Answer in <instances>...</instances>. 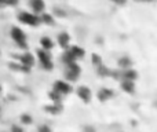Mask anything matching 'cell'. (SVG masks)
I'll return each mask as SVG.
<instances>
[{
  "mask_svg": "<svg viewBox=\"0 0 157 132\" xmlns=\"http://www.w3.org/2000/svg\"><path fill=\"white\" fill-rule=\"evenodd\" d=\"M37 59H39V62H40V65L44 70H52L54 62H52V58H51L50 51L43 50V48L37 50Z\"/></svg>",
  "mask_w": 157,
  "mask_h": 132,
  "instance_id": "obj_2",
  "label": "cell"
},
{
  "mask_svg": "<svg viewBox=\"0 0 157 132\" xmlns=\"http://www.w3.org/2000/svg\"><path fill=\"white\" fill-rule=\"evenodd\" d=\"M76 92H77V96L80 98V99L83 100L84 103H90V102H91V99H92V92H91V89H90L87 85H80V87H77Z\"/></svg>",
  "mask_w": 157,
  "mask_h": 132,
  "instance_id": "obj_6",
  "label": "cell"
},
{
  "mask_svg": "<svg viewBox=\"0 0 157 132\" xmlns=\"http://www.w3.org/2000/svg\"><path fill=\"white\" fill-rule=\"evenodd\" d=\"M120 78L121 80H132L135 81L138 78V72L134 70L132 67H128V69H124L121 73H120Z\"/></svg>",
  "mask_w": 157,
  "mask_h": 132,
  "instance_id": "obj_9",
  "label": "cell"
},
{
  "mask_svg": "<svg viewBox=\"0 0 157 132\" xmlns=\"http://www.w3.org/2000/svg\"><path fill=\"white\" fill-rule=\"evenodd\" d=\"M119 66L121 67V69H128V67L132 66V61L128 57H121L119 59Z\"/></svg>",
  "mask_w": 157,
  "mask_h": 132,
  "instance_id": "obj_18",
  "label": "cell"
},
{
  "mask_svg": "<svg viewBox=\"0 0 157 132\" xmlns=\"http://www.w3.org/2000/svg\"><path fill=\"white\" fill-rule=\"evenodd\" d=\"M10 35H11V39L18 44V47L26 48V35H25V32L21 29V28H18V26L11 28Z\"/></svg>",
  "mask_w": 157,
  "mask_h": 132,
  "instance_id": "obj_4",
  "label": "cell"
},
{
  "mask_svg": "<svg viewBox=\"0 0 157 132\" xmlns=\"http://www.w3.org/2000/svg\"><path fill=\"white\" fill-rule=\"evenodd\" d=\"M121 89L127 94H134L135 92V81L132 80H121Z\"/></svg>",
  "mask_w": 157,
  "mask_h": 132,
  "instance_id": "obj_13",
  "label": "cell"
},
{
  "mask_svg": "<svg viewBox=\"0 0 157 132\" xmlns=\"http://www.w3.org/2000/svg\"><path fill=\"white\" fill-rule=\"evenodd\" d=\"M40 46H41V48L43 50L51 51L52 47H54V41H52L50 37H47V36H43V37L40 39Z\"/></svg>",
  "mask_w": 157,
  "mask_h": 132,
  "instance_id": "obj_15",
  "label": "cell"
},
{
  "mask_svg": "<svg viewBox=\"0 0 157 132\" xmlns=\"http://www.w3.org/2000/svg\"><path fill=\"white\" fill-rule=\"evenodd\" d=\"M95 67H97V73H98L99 77H109V72H110V69H109L106 65H103V63L101 62L99 65H97Z\"/></svg>",
  "mask_w": 157,
  "mask_h": 132,
  "instance_id": "obj_17",
  "label": "cell"
},
{
  "mask_svg": "<svg viewBox=\"0 0 157 132\" xmlns=\"http://www.w3.org/2000/svg\"><path fill=\"white\" fill-rule=\"evenodd\" d=\"M11 130H13V131H22V128H19V127H11Z\"/></svg>",
  "mask_w": 157,
  "mask_h": 132,
  "instance_id": "obj_27",
  "label": "cell"
},
{
  "mask_svg": "<svg viewBox=\"0 0 157 132\" xmlns=\"http://www.w3.org/2000/svg\"><path fill=\"white\" fill-rule=\"evenodd\" d=\"M113 96H114V92L112 91L110 88H108V87H102V88L98 91V99H99L101 102H106V100L112 99Z\"/></svg>",
  "mask_w": 157,
  "mask_h": 132,
  "instance_id": "obj_7",
  "label": "cell"
},
{
  "mask_svg": "<svg viewBox=\"0 0 157 132\" xmlns=\"http://www.w3.org/2000/svg\"><path fill=\"white\" fill-rule=\"evenodd\" d=\"M32 121H33V119L29 116V114H22L21 116V123L22 124L29 125V124H32Z\"/></svg>",
  "mask_w": 157,
  "mask_h": 132,
  "instance_id": "obj_21",
  "label": "cell"
},
{
  "mask_svg": "<svg viewBox=\"0 0 157 132\" xmlns=\"http://www.w3.org/2000/svg\"><path fill=\"white\" fill-rule=\"evenodd\" d=\"M35 57H33L30 52H24L22 55H19V62H21V65L26 66V67H32L33 65H35Z\"/></svg>",
  "mask_w": 157,
  "mask_h": 132,
  "instance_id": "obj_8",
  "label": "cell"
},
{
  "mask_svg": "<svg viewBox=\"0 0 157 132\" xmlns=\"http://www.w3.org/2000/svg\"><path fill=\"white\" fill-rule=\"evenodd\" d=\"M52 89H55L57 92H59L61 95H68L72 92V85L69 81L66 80H57L54 83V85H52Z\"/></svg>",
  "mask_w": 157,
  "mask_h": 132,
  "instance_id": "obj_5",
  "label": "cell"
},
{
  "mask_svg": "<svg viewBox=\"0 0 157 132\" xmlns=\"http://www.w3.org/2000/svg\"><path fill=\"white\" fill-rule=\"evenodd\" d=\"M2 91H3V88H2V85H0V94H2Z\"/></svg>",
  "mask_w": 157,
  "mask_h": 132,
  "instance_id": "obj_30",
  "label": "cell"
},
{
  "mask_svg": "<svg viewBox=\"0 0 157 132\" xmlns=\"http://www.w3.org/2000/svg\"><path fill=\"white\" fill-rule=\"evenodd\" d=\"M68 50L73 54V57L76 58V59H81V58H84V55H86V50L80 46H69Z\"/></svg>",
  "mask_w": 157,
  "mask_h": 132,
  "instance_id": "obj_14",
  "label": "cell"
},
{
  "mask_svg": "<svg viewBox=\"0 0 157 132\" xmlns=\"http://www.w3.org/2000/svg\"><path fill=\"white\" fill-rule=\"evenodd\" d=\"M54 14H55V15H58V17H61V18L66 15V13H63V10H62V8H59V7H55L54 8Z\"/></svg>",
  "mask_w": 157,
  "mask_h": 132,
  "instance_id": "obj_23",
  "label": "cell"
},
{
  "mask_svg": "<svg viewBox=\"0 0 157 132\" xmlns=\"http://www.w3.org/2000/svg\"><path fill=\"white\" fill-rule=\"evenodd\" d=\"M136 2H152V0H136Z\"/></svg>",
  "mask_w": 157,
  "mask_h": 132,
  "instance_id": "obj_29",
  "label": "cell"
},
{
  "mask_svg": "<svg viewBox=\"0 0 157 132\" xmlns=\"http://www.w3.org/2000/svg\"><path fill=\"white\" fill-rule=\"evenodd\" d=\"M44 110L47 111V113H50V114H59V113H62V110H63V107H62V102H59V103H57V102H52V105H48V106H44Z\"/></svg>",
  "mask_w": 157,
  "mask_h": 132,
  "instance_id": "obj_11",
  "label": "cell"
},
{
  "mask_svg": "<svg viewBox=\"0 0 157 132\" xmlns=\"http://www.w3.org/2000/svg\"><path fill=\"white\" fill-rule=\"evenodd\" d=\"M40 22H43V24H46V25H50V26H52L54 25V17H52V14H50V13H41L40 14Z\"/></svg>",
  "mask_w": 157,
  "mask_h": 132,
  "instance_id": "obj_16",
  "label": "cell"
},
{
  "mask_svg": "<svg viewBox=\"0 0 157 132\" xmlns=\"http://www.w3.org/2000/svg\"><path fill=\"white\" fill-rule=\"evenodd\" d=\"M4 4L11 6V7H15V6L18 4V0H4Z\"/></svg>",
  "mask_w": 157,
  "mask_h": 132,
  "instance_id": "obj_24",
  "label": "cell"
},
{
  "mask_svg": "<svg viewBox=\"0 0 157 132\" xmlns=\"http://www.w3.org/2000/svg\"><path fill=\"white\" fill-rule=\"evenodd\" d=\"M39 131H50V127H46V125H44V127L39 128Z\"/></svg>",
  "mask_w": 157,
  "mask_h": 132,
  "instance_id": "obj_26",
  "label": "cell"
},
{
  "mask_svg": "<svg viewBox=\"0 0 157 132\" xmlns=\"http://www.w3.org/2000/svg\"><path fill=\"white\" fill-rule=\"evenodd\" d=\"M91 61H92V63H94L95 66H97V65H99V63L102 62V59H101V57H99V55H98V54H92Z\"/></svg>",
  "mask_w": 157,
  "mask_h": 132,
  "instance_id": "obj_22",
  "label": "cell"
},
{
  "mask_svg": "<svg viewBox=\"0 0 157 132\" xmlns=\"http://www.w3.org/2000/svg\"><path fill=\"white\" fill-rule=\"evenodd\" d=\"M58 40V44H59V47H62V48H69V46H71V36H69V33L66 32H61L59 35H58L57 37Z\"/></svg>",
  "mask_w": 157,
  "mask_h": 132,
  "instance_id": "obj_10",
  "label": "cell"
},
{
  "mask_svg": "<svg viewBox=\"0 0 157 132\" xmlns=\"http://www.w3.org/2000/svg\"><path fill=\"white\" fill-rule=\"evenodd\" d=\"M18 21L28 26H37L40 24V18L37 17V14L28 13V11H21L18 14Z\"/></svg>",
  "mask_w": 157,
  "mask_h": 132,
  "instance_id": "obj_3",
  "label": "cell"
},
{
  "mask_svg": "<svg viewBox=\"0 0 157 132\" xmlns=\"http://www.w3.org/2000/svg\"><path fill=\"white\" fill-rule=\"evenodd\" d=\"M3 6H6V4H4V0H0V8H2Z\"/></svg>",
  "mask_w": 157,
  "mask_h": 132,
  "instance_id": "obj_28",
  "label": "cell"
},
{
  "mask_svg": "<svg viewBox=\"0 0 157 132\" xmlns=\"http://www.w3.org/2000/svg\"><path fill=\"white\" fill-rule=\"evenodd\" d=\"M80 73H81V69L76 63V61L71 62V63H66V67H65V80L66 81L75 83V81L80 77Z\"/></svg>",
  "mask_w": 157,
  "mask_h": 132,
  "instance_id": "obj_1",
  "label": "cell"
},
{
  "mask_svg": "<svg viewBox=\"0 0 157 132\" xmlns=\"http://www.w3.org/2000/svg\"><path fill=\"white\" fill-rule=\"evenodd\" d=\"M48 98L52 100V102H57V103L62 102V95H61L59 92H57V91H55V89H51V91H50Z\"/></svg>",
  "mask_w": 157,
  "mask_h": 132,
  "instance_id": "obj_20",
  "label": "cell"
},
{
  "mask_svg": "<svg viewBox=\"0 0 157 132\" xmlns=\"http://www.w3.org/2000/svg\"><path fill=\"white\" fill-rule=\"evenodd\" d=\"M62 61H63V63H71V62H75V61H77L76 58L73 57V54H72L71 51H69L68 48H66V51L63 52V55H62Z\"/></svg>",
  "mask_w": 157,
  "mask_h": 132,
  "instance_id": "obj_19",
  "label": "cell"
},
{
  "mask_svg": "<svg viewBox=\"0 0 157 132\" xmlns=\"http://www.w3.org/2000/svg\"><path fill=\"white\" fill-rule=\"evenodd\" d=\"M110 2L116 3V4H119V6H124V4H125V2H127V0H110Z\"/></svg>",
  "mask_w": 157,
  "mask_h": 132,
  "instance_id": "obj_25",
  "label": "cell"
},
{
  "mask_svg": "<svg viewBox=\"0 0 157 132\" xmlns=\"http://www.w3.org/2000/svg\"><path fill=\"white\" fill-rule=\"evenodd\" d=\"M30 8L35 11V14H41L46 8V4H44L43 0H30L29 2Z\"/></svg>",
  "mask_w": 157,
  "mask_h": 132,
  "instance_id": "obj_12",
  "label": "cell"
}]
</instances>
